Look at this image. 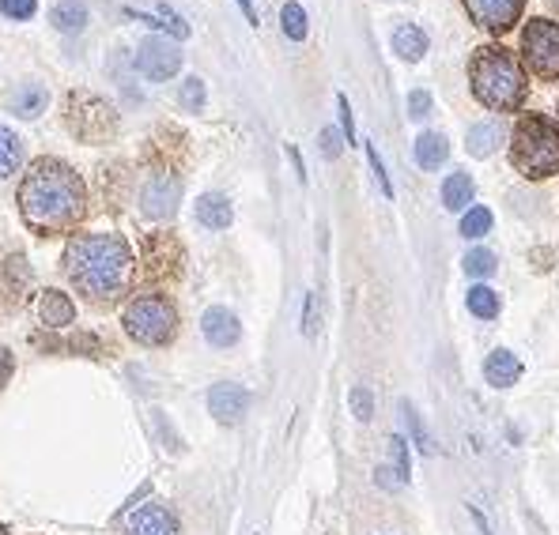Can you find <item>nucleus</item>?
Instances as JSON below:
<instances>
[{
    "mask_svg": "<svg viewBox=\"0 0 559 535\" xmlns=\"http://www.w3.org/2000/svg\"><path fill=\"white\" fill-rule=\"evenodd\" d=\"M72 317H76V306H72L68 294L42 290V298H39V321L46 328H65V324H72Z\"/></svg>",
    "mask_w": 559,
    "mask_h": 535,
    "instance_id": "4468645a",
    "label": "nucleus"
},
{
    "mask_svg": "<svg viewBox=\"0 0 559 535\" xmlns=\"http://www.w3.org/2000/svg\"><path fill=\"white\" fill-rule=\"evenodd\" d=\"M484 377H488V384H495V389H511L521 377V362L511 350H492L488 362H484Z\"/></svg>",
    "mask_w": 559,
    "mask_h": 535,
    "instance_id": "2eb2a0df",
    "label": "nucleus"
},
{
    "mask_svg": "<svg viewBox=\"0 0 559 535\" xmlns=\"http://www.w3.org/2000/svg\"><path fill=\"white\" fill-rule=\"evenodd\" d=\"M336 102H340V125H345V136H348V143H352V140H355V121H352V106H348V99H345V95H340Z\"/></svg>",
    "mask_w": 559,
    "mask_h": 535,
    "instance_id": "4c0bfd02",
    "label": "nucleus"
},
{
    "mask_svg": "<svg viewBox=\"0 0 559 535\" xmlns=\"http://www.w3.org/2000/svg\"><path fill=\"white\" fill-rule=\"evenodd\" d=\"M280 23H284V34L292 42H302L306 39V12H302V4H295V0H287V4H284Z\"/></svg>",
    "mask_w": 559,
    "mask_h": 535,
    "instance_id": "393cba45",
    "label": "nucleus"
},
{
    "mask_svg": "<svg viewBox=\"0 0 559 535\" xmlns=\"http://www.w3.org/2000/svg\"><path fill=\"white\" fill-rule=\"evenodd\" d=\"M34 8H39V0H0V15H8V20H31Z\"/></svg>",
    "mask_w": 559,
    "mask_h": 535,
    "instance_id": "2f4dec72",
    "label": "nucleus"
},
{
    "mask_svg": "<svg viewBox=\"0 0 559 535\" xmlns=\"http://www.w3.org/2000/svg\"><path fill=\"white\" fill-rule=\"evenodd\" d=\"M87 208V189L80 174L57 159H39L20 186V211L39 234L68 230Z\"/></svg>",
    "mask_w": 559,
    "mask_h": 535,
    "instance_id": "f257e3e1",
    "label": "nucleus"
},
{
    "mask_svg": "<svg viewBox=\"0 0 559 535\" xmlns=\"http://www.w3.org/2000/svg\"><path fill=\"white\" fill-rule=\"evenodd\" d=\"M405 419H408V427H412V437H416L420 453H435V445H431V437H427V430H424V422H420L416 408H408V403H405Z\"/></svg>",
    "mask_w": 559,
    "mask_h": 535,
    "instance_id": "473e14b6",
    "label": "nucleus"
},
{
    "mask_svg": "<svg viewBox=\"0 0 559 535\" xmlns=\"http://www.w3.org/2000/svg\"><path fill=\"white\" fill-rule=\"evenodd\" d=\"M367 159H371V170H374V177H378V186H382V193L393 196V186H389V177H386V166H382V159H378L374 147H367Z\"/></svg>",
    "mask_w": 559,
    "mask_h": 535,
    "instance_id": "c9c22d12",
    "label": "nucleus"
},
{
    "mask_svg": "<svg viewBox=\"0 0 559 535\" xmlns=\"http://www.w3.org/2000/svg\"><path fill=\"white\" fill-rule=\"evenodd\" d=\"M136 68L144 80L163 83V80L178 76V68H182V49L167 39H144L136 49Z\"/></svg>",
    "mask_w": 559,
    "mask_h": 535,
    "instance_id": "6e6552de",
    "label": "nucleus"
},
{
    "mask_svg": "<svg viewBox=\"0 0 559 535\" xmlns=\"http://www.w3.org/2000/svg\"><path fill=\"white\" fill-rule=\"evenodd\" d=\"M87 23V8L80 0H61L57 8H53V27L65 30V34H80Z\"/></svg>",
    "mask_w": 559,
    "mask_h": 535,
    "instance_id": "5701e85b",
    "label": "nucleus"
},
{
    "mask_svg": "<svg viewBox=\"0 0 559 535\" xmlns=\"http://www.w3.org/2000/svg\"><path fill=\"white\" fill-rule=\"evenodd\" d=\"M20 166H23V140L8 125H0V181H8Z\"/></svg>",
    "mask_w": 559,
    "mask_h": 535,
    "instance_id": "aec40b11",
    "label": "nucleus"
},
{
    "mask_svg": "<svg viewBox=\"0 0 559 535\" xmlns=\"http://www.w3.org/2000/svg\"><path fill=\"white\" fill-rule=\"evenodd\" d=\"M427 114H431V95H427V91H412V95H408V117L424 121Z\"/></svg>",
    "mask_w": 559,
    "mask_h": 535,
    "instance_id": "72a5a7b5",
    "label": "nucleus"
},
{
    "mask_svg": "<svg viewBox=\"0 0 559 535\" xmlns=\"http://www.w3.org/2000/svg\"><path fill=\"white\" fill-rule=\"evenodd\" d=\"M389 460H393V475L401 479V483H408V445L405 437H389Z\"/></svg>",
    "mask_w": 559,
    "mask_h": 535,
    "instance_id": "c756f323",
    "label": "nucleus"
},
{
    "mask_svg": "<svg viewBox=\"0 0 559 535\" xmlns=\"http://www.w3.org/2000/svg\"><path fill=\"white\" fill-rule=\"evenodd\" d=\"M65 272L87 298H114L129 283L133 249L121 234H76L65 246Z\"/></svg>",
    "mask_w": 559,
    "mask_h": 535,
    "instance_id": "f03ea898",
    "label": "nucleus"
},
{
    "mask_svg": "<svg viewBox=\"0 0 559 535\" xmlns=\"http://www.w3.org/2000/svg\"><path fill=\"white\" fill-rule=\"evenodd\" d=\"M182 106L189 109V114H201L205 109V80H197V76H189L186 83H182Z\"/></svg>",
    "mask_w": 559,
    "mask_h": 535,
    "instance_id": "c85d7f7f",
    "label": "nucleus"
},
{
    "mask_svg": "<svg viewBox=\"0 0 559 535\" xmlns=\"http://www.w3.org/2000/svg\"><path fill=\"white\" fill-rule=\"evenodd\" d=\"M12 370H15V362H12V350H8V347H0V389H4V384H8Z\"/></svg>",
    "mask_w": 559,
    "mask_h": 535,
    "instance_id": "58836bf2",
    "label": "nucleus"
},
{
    "mask_svg": "<svg viewBox=\"0 0 559 535\" xmlns=\"http://www.w3.org/2000/svg\"><path fill=\"white\" fill-rule=\"evenodd\" d=\"M492 230V211L488 208H468L461 219V234L465 237H484Z\"/></svg>",
    "mask_w": 559,
    "mask_h": 535,
    "instance_id": "a878e982",
    "label": "nucleus"
},
{
    "mask_svg": "<svg viewBox=\"0 0 559 535\" xmlns=\"http://www.w3.org/2000/svg\"><path fill=\"white\" fill-rule=\"evenodd\" d=\"M4 280H8V290H15V294H20V290L27 287V280H31V264L23 261L20 253H15L12 261L4 264Z\"/></svg>",
    "mask_w": 559,
    "mask_h": 535,
    "instance_id": "cd10ccee",
    "label": "nucleus"
},
{
    "mask_svg": "<svg viewBox=\"0 0 559 535\" xmlns=\"http://www.w3.org/2000/svg\"><path fill=\"white\" fill-rule=\"evenodd\" d=\"M511 159L526 177L559 174V125L537 114L521 117L511 136Z\"/></svg>",
    "mask_w": 559,
    "mask_h": 535,
    "instance_id": "20e7f679",
    "label": "nucleus"
},
{
    "mask_svg": "<svg viewBox=\"0 0 559 535\" xmlns=\"http://www.w3.org/2000/svg\"><path fill=\"white\" fill-rule=\"evenodd\" d=\"M521 4L526 0H465V12L473 15V23L480 30L507 34L521 20Z\"/></svg>",
    "mask_w": 559,
    "mask_h": 535,
    "instance_id": "1a4fd4ad",
    "label": "nucleus"
},
{
    "mask_svg": "<svg viewBox=\"0 0 559 535\" xmlns=\"http://www.w3.org/2000/svg\"><path fill=\"white\" fill-rule=\"evenodd\" d=\"M473 193H476V186H473V177H468V174H450L442 181V204L450 211H465L468 200H473Z\"/></svg>",
    "mask_w": 559,
    "mask_h": 535,
    "instance_id": "4be33fe9",
    "label": "nucleus"
},
{
    "mask_svg": "<svg viewBox=\"0 0 559 535\" xmlns=\"http://www.w3.org/2000/svg\"><path fill=\"white\" fill-rule=\"evenodd\" d=\"M246 408H249V393L242 389V384L223 381V384H215V389L208 393V411L220 419L223 427H234V422L246 415Z\"/></svg>",
    "mask_w": 559,
    "mask_h": 535,
    "instance_id": "9b49d317",
    "label": "nucleus"
},
{
    "mask_svg": "<svg viewBox=\"0 0 559 535\" xmlns=\"http://www.w3.org/2000/svg\"><path fill=\"white\" fill-rule=\"evenodd\" d=\"M468 80H473V95L488 109H518L526 102V76H521L518 61L511 49L502 46H484L476 49L473 65H468Z\"/></svg>",
    "mask_w": 559,
    "mask_h": 535,
    "instance_id": "7ed1b4c3",
    "label": "nucleus"
},
{
    "mask_svg": "<svg viewBox=\"0 0 559 535\" xmlns=\"http://www.w3.org/2000/svg\"><path fill=\"white\" fill-rule=\"evenodd\" d=\"M302 332L318 336V294H306V313H302Z\"/></svg>",
    "mask_w": 559,
    "mask_h": 535,
    "instance_id": "f704fd0d",
    "label": "nucleus"
},
{
    "mask_svg": "<svg viewBox=\"0 0 559 535\" xmlns=\"http://www.w3.org/2000/svg\"><path fill=\"white\" fill-rule=\"evenodd\" d=\"M125 535H178V516L167 505H140L125 521Z\"/></svg>",
    "mask_w": 559,
    "mask_h": 535,
    "instance_id": "f8f14e48",
    "label": "nucleus"
},
{
    "mask_svg": "<svg viewBox=\"0 0 559 535\" xmlns=\"http://www.w3.org/2000/svg\"><path fill=\"white\" fill-rule=\"evenodd\" d=\"M378 483H382L386 490H397V487H401V479L393 475V468H378Z\"/></svg>",
    "mask_w": 559,
    "mask_h": 535,
    "instance_id": "ea45409f",
    "label": "nucleus"
},
{
    "mask_svg": "<svg viewBox=\"0 0 559 535\" xmlns=\"http://www.w3.org/2000/svg\"><path fill=\"white\" fill-rule=\"evenodd\" d=\"M46 102H49V95H46L42 83H23V87L12 95V114H20V117H39L42 109H46Z\"/></svg>",
    "mask_w": 559,
    "mask_h": 535,
    "instance_id": "412c9836",
    "label": "nucleus"
},
{
    "mask_svg": "<svg viewBox=\"0 0 559 535\" xmlns=\"http://www.w3.org/2000/svg\"><path fill=\"white\" fill-rule=\"evenodd\" d=\"M352 411H355L359 422H367V419L374 415V400H371V389H367V384H355V389H352Z\"/></svg>",
    "mask_w": 559,
    "mask_h": 535,
    "instance_id": "7c9ffc66",
    "label": "nucleus"
},
{
    "mask_svg": "<svg viewBox=\"0 0 559 535\" xmlns=\"http://www.w3.org/2000/svg\"><path fill=\"white\" fill-rule=\"evenodd\" d=\"M321 151H326V159L340 155V133L336 128H321Z\"/></svg>",
    "mask_w": 559,
    "mask_h": 535,
    "instance_id": "e433bc0d",
    "label": "nucleus"
},
{
    "mask_svg": "<svg viewBox=\"0 0 559 535\" xmlns=\"http://www.w3.org/2000/svg\"><path fill=\"white\" fill-rule=\"evenodd\" d=\"M197 219H201V227H208V230H227L234 219L231 200L223 193H205L197 200Z\"/></svg>",
    "mask_w": 559,
    "mask_h": 535,
    "instance_id": "dca6fc26",
    "label": "nucleus"
},
{
    "mask_svg": "<svg viewBox=\"0 0 559 535\" xmlns=\"http://www.w3.org/2000/svg\"><path fill=\"white\" fill-rule=\"evenodd\" d=\"M201 332H205V340L212 347H234V343H239V336H242V324H239V317H234L231 309L212 306L201 317Z\"/></svg>",
    "mask_w": 559,
    "mask_h": 535,
    "instance_id": "ddd939ff",
    "label": "nucleus"
},
{
    "mask_svg": "<svg viewBox=\"0 0 559 535\" xmlns=\"http://www.w3.org/2000/svg\"><path fill=\"white\" fill-rule=\"evenodd\" d=\"M239 8L246 12V20H249V23H254V27H258V12H254V4H249V0H239Z\"/></svg>",
    "mask_w": 559,
    "mask_h": 535,
    "instance_id": "a19ab883",
    "label": "nucleus"
},
{
    "mask_svg": "<svg viewBox=\"0 0 559 535\" xmlns=\"http://www.w3.org/2000/svg\"><path fill=\"white\" fill-rule=\"evenodd\" d=\"M521 53H526L529 72L540 80H559V27L548 20H529L521 30Z\"/></svg>",
    "mask_w": 559,
    "mask_h": 535,
    "instance_id": "0eeeda50",
    "label": "nucleus"
},
{
    "mask_svg": "<svg viewBox=\"0 0 559 535\" xmlns=\"http://www.w3.org/2000/svg\"><path fill=\"white\" fill-rule=\"evenodd\" d=\"M0 535H8V531H4V528H0Z\"/></svg>",
    "mask_w": 559,
    "mask_h": 535,
    "instance_id": "79ce46f5",
    "label": "nucleus"
},
{
    "mask_svg": "<svg viewBox=\"0 0 559 535\" xmlns=\"http://www.w3.org/2000/svg\"><path fill=\"white\" fill-rule=\"evenodd\" d=\"M465 272L473 275V280H488V275L495 272V253H488V249H473L465 256Z\"/></svg>",
    "mask_w": 559,
    "mask_h": 535,
    "instance_id": "bb28decb",
    "label": "nucleus"
},
{
    "mask_svg": "<svg viewBox=\"0 0 559 535\" xmlns=\"http://www.w3.org/2000/svg\"><path fill=\"white\" fill-rule=\"evenodd\" d=\"M502 140V125L499 121H480L468 128V136H465V147H468V155H476V159H488L495 147Z\"/></svg>",
    "mask_w": 559,
    "mask_h": 535,
    "instance_id": "a211bd4d",
    "label": "nucleus"
},
{
    "mask_svg": "<svg viewBox=\"0 0 559 535\" xmlns=\"http://www.w3.org/2000/svg\"><path fill=\"white\" fill-rule=\"evenodd\" d=\"M450 159V143L442 133H424L416 140V162L424 166V170H439V166Z\"/></svg>",
    "mask_w": 559,
    "mask_h": 535,
    "instance_id": "6ab92c4d",
    "label": "nucleus"
},
{
    "mask_svg": "<svg viewBox=\"0 0 559 535\" xmlns=\"http://www.w3.org/2000/svg\"><path fill=\"white\" fill-rule=\"evenodd\" d=\"M178 196H182V186H178V177L170 174H155L148 186L140 193V208L148 219H170L178 211Z\"/></svg>",
    "mask_w": 559,
    "mask_h": 535,
    "instance_id": "9d476101",
    "label": "nucleus"
},
{
    "mask_svg": "<svg viewBox=\"0 0 559 535\" xmlns=\"http://www.w3.org/2000/svg\"><path fill=\"white\" fill-rule=\"evenodd\" d=\"M468 313H476L480 321H492V317H499V294L492 290V287H473L468 290Z\"/></svg>",
    "mask_w": 559,
    "mask_h": 535,
    "instance_id": "b1692460",
    "label": "nucleus"
},
{
    "mask_svg": "<svg viewBox=\"0 0 559 535\" xmlns=\"http://www.w3.org/2000/svg\"><path fill=\"white\" fill-rule=\"evenodd\" d=\"M393 53L401 61H408V65H416L424 53H427V39H424V30L420 27H412V23H401L393 30Z\"/></svg>",
    "mask_w": 559,
    "mask_h": 535,
    "instance_id": "f3484780",
    "label": "nucleus"
},
{
    "mask_svg": "<svg viewBox=\"0 0 559 535\" xmlns=\"http://www.w3.org/2000/svg\"><path fill=\"white\" fill-rule=\"evenodd\" d=\"M68 128L76 140L99 143V140H110L118 133V114L106 99L87 95V91H72L68 95Z\"/></svg>",
    "mask_w": 559,
    "mask_h": 535,
    "instance_id": "423d86ee",
    "label": "nucleus"
},
{
    "mask_svg": "<svg viewBox=\"0 0 559 535\" xmlns=\"http://www.w3.org/2000/svg\"><path fill=\"white\" fill-rule=\"evenodd\" d=\"M121 324L136 343L163 347V343L174 340V332H178V313L163 294H140V298H133L129 306H125Z\"/></svg>",
    "mask_w": 559,
    "mask_h": 535,
    "instance_id": "39448f33",
    "label": "nucleus"
}]
</instances>
